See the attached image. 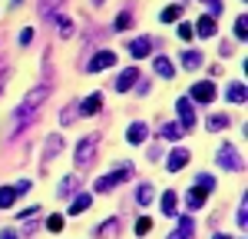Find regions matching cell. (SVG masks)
<instances>
[{
    "mask_svg": "<svg viewBox=\"0 0 248 239\" xmlns=\"http://www.w3.org/2000/svg\"><path fill=\"white\" fill-rule=\"evenodd\" d=\"M46 97H50V80L43 83V86H33L27 97H23V103H20L17 110H14V123H10V133H17V130H23L30 120L37 117V110L46 103Z\"/></svg>",
    "mask_w": 248,
    "mask_h": 239,
    "instance_id": "6da1fadb",
    "label": "cell"
},
{
    "mask_svg": "<svg viewBox=\"0 0 248 239\" xmlns=\"http://www.w3.org/2000/svg\"><path fill=\"white\" fill-rule=\"evenodd\" d=\"M129 176H133V163H119L113 173H106V176H99V179H96V186H93V189H96V193H109L113 186L126 183Z\"/></svg>",
    "mask_w": 248,
    "mask_h": 239,
    "instance_id": "7a4b0ae2",
    "label": "cell"
},
{
    "mask_svg": "<svg viewBox=\"0 0 248 239\" xmlns=\"http://www.w3.org/2000/svg\"><path fill=\"white\" fill-rule=\"evenodd\" d=\"M96 146H99V137H83V139H79L77 153H73V159H77V166H79V170H86V166L93 163Z\"/></svg>",
    "mask_w": 248,
    "mask_h": 239,
    "instance_id": "3957f363",
    "label": "cell"
},
{
    "mask_svg": "<svg viewBox=\"0 0 248 239\" xmlns=\"http://www.w3.org/2000/svg\"><path fill=\"white\" fill-rule=\"evenodd\" d=\"M215 159H218L222 170H229V173H242V156H238V150H235L232 143H225V146L215 153Z\"/></svg>",
    "mask_w": 248,
    "mask_h": 239,
    "instance_id": "277c9868",
    "label": "cell"
},
{
    "mask_svg": "<svg viewBox=\"0 0 248 239\" xmlns=\"http://www.w3.org/2000/svg\"><path fill=\"white\" fill-rule=\"evenodd\" d=\"M192 100H195V103H202V106L212 103V100H215V83H212V80L195 83V86H192Z\"/></svg>",
    "mask_w": 248,
    "mask_h": 239,
    "instance_id": "5b68a950",
    "label": "cell"
},
{
    "mask_svg": "<svg viewBox=\"0 0 248 239\" xmlns=\"http://www.w3.org/2000/svg\"><path fill=\"white\" fill-rule=\"evenodd\" d=\"M113 63H116L113 50H99V53H93V60H90V67H86V70H90V73H99V70H109Z\"/></svg>",
    "mask_w": 248,
    "mask_h": 239,
    "instance_id": "8992f818",
    "label": "cell"
},
{
    "mask_svg": "<svg viewBox=\"0 0 248 239\" xmlns=\"http://www.w3.org/2000/svg\"><path fill=\"white\" fill-rule=\"evenodd\" d=\"M175 110H179V117H182V130H192V126H195V110H192V100L189 97H179V100H175Z\"/></svg>",
    "mask_w": 248,
    "mask_h": 239,
    "instance_id": "52a82bcc",
    "label": "cell"
},
{
    "mask_svg": "<svg viewBox=\"0 0 248 239\" xmlns=\"http://www.w3.org/2000/svg\"><path fill=\"white\" fill-rule=\"evenodd\" d=\"M136 80H139V70H136V67H126V70L116 77V90H119V93H129L136 86Z\"/></svg>",
    "mask_w": 248,
    "mask_h": 239,
    "instance_id": "ba28073f",
    "label": "cell"
},
{
    "mask_svg": "<svg viewBox=\"0 0 248 239\" xmlns=\"http://www.w3.org/2000/svg\"><path fill=\"white\" fill-rule=\"evenodd\" d=\"M192 236H195V222H192V216H179V226H175L166 239H192Z\"/></svg>",
    "mask_w": 248,
    "mask_h": 239,
    "instance_id": "9c48e42d",
    "label": "cell"
},
{
    "mask_svg": "<svg viewBox=\"0 0 248 239\" xmlns=\"http://www.w3.org/2000/svg\"><path fill=\"white\" fill-rule=\"evenodd\" d=\"M186 163H189V150H186V146H175V150L169 153V159H166L169 173H179V170H182Z\"/></svg>",
    "mask_w": 248,
    "mask_h": 239,
    "instance_id": "30bf717a",
    "label": "cell"
},
{
    "mask_svg": "<svg viewBox=\"0 0 248 239\" xmlns=\"http://www.w3.org/2000/svg\"><path fill=\"white\" fill-rule=\"evenodd\" d=\"M155 47V40L153 37H139V40H133L129 43V53H133L136 60H142V57H149V50Z\"/></svg>",
    "mask_w": 248,
    "mask_h": 239,
    "instance_id": "8fae6325",
    "label": "cell"
},
{
    "mask_svg": "<svg viewBox=\"0 0 248 239\" xmlns=\"http://www.w3.org/2000/svg\"><path fill=\"white\" fill-rule=\"evenodd\" d=\"M99 110H103V97H99V93H90V97L79 103V113H83V117H93Z\"/></svg>",
    "mask_w": 248,
    "mask_h": 239,
    "instance_id": "7c38bea8",
    "label": "cell"
},
{
    "mask_svg": "<svg viewBox=\"0 0 248 239\" xmlns=\"http://www.w3.org/2000/svg\"><path fill=\"white\" fill-rule=\"evenodd\" d=\"M205 199H209V193H205V189L192 186L189 193H186V206H189V209H202V206H205Z\"/></svg>",
    "mask_w": 248,
    "mask_h": 239,
    "instance_id": "4fadbf2b",
    "label": "cell"
},
{
    "mask_svg": "<svg viewBox=\"0 0 248 239\" xmlns=\"http://www.w3.org/2000/svg\"><path fill=\"white\" fill-rule=\"evenodd\" d=\"M146 137H149V126H146L142 120H139V123H133V126H129V133H126V139H129L133 146H139Z\"/></svg>",
    "mask_w": 248,
    "mask_h": 239,
    "instance_id": "5bb4252c",
    "label": "cell"
},
{
    "mask_svg": "<svg viewBox=\"0 0 248 239\" xmlns=\"http://www.w3.org/2000/svg\"><path fill=\"white\" fill-rule=\"evenodd\" d=\"M192 34H199V37H215V17H199V23H195V30Z\"/></svg>",
    "mask_w": 248,
    "mask_h": 239,
    "instance_id": "9a60e30c",
    "label": "cell"
},
{
    "mask_svg": "<svg viewBox=\"0 0 248 239\" xmlns=\"http://www.w3.org/2000/svg\"><path fill=\"white\" fill-rule=\"evenodd\" d=\"M225 100H229V103H245V83H242V80L229 83V90H225Z\"/></svg>",
    "mask_w": 248,
    "mask_h": 239,
    "instance_id": "2e32d148",
    "label": "cell"
},
{
    "mask_svg": "<svg viewBox=\"0 0 248 239\" xmlns=\"http://www.w3.org/2000/svg\"><path fill=\"white\" fill-rule=\"evenodd\" d=\"M153 196H155V186H153V183H139V189H136V203H139V206H149Z\"/></svg>",
    "mask_w": 248,
    "mask_h": 239,
    "instance_id": "e0dca14e",
    "label": "cell"
},
{
    "mask_svg": "<svg viewBox=\"0 0 248 239\" xmlns=\"http://www.w3.org/2000/svg\"><path fill=\"white\" fill-rule=\"evenodd\" d=\"M90 203H93V199L86 196V193H77V196H73V203H70V216H79V213H86V209H90Z\"/></svg>",
    "mask_w": 248,
    "mask_h": 239,
    "instance_id": "ac0fdd59",
    "label": "cell"
},
{
    "mask_svg": "<svg viewBox=\"0 0 248 239\" xmlns=\"http://www.w3.org/2000/svg\"><path fill=\"white\" fill-rule=\"evenodd\" d=\"M116 229H119V219H106L99 229H93V236L96 239H109V236H116Z\"/></svg>",
    "mask_w": 248,
    "mask_h": 239,
    "instance_id": "d6986e66",
    "label": "cell"
},
{
    "mask_svg": "<svg viewBox=\"0 0 248 239\" xmlns=\"http://www.w3.org/2000/svg\"><path fill=\"white\" fill-rule=\"evenodd\" d=\"M182 67L186 70H199L202 67V50H186L182 53Z\"/></svg>",
    "mask_w": 248,
    "mask_h": 239,
    "instance_id": "ffe728a7",
    "label": "cell"
},
{
    "mask_svg": "<svg viewBox=\"0 0 248 239\" xmlns=\"http://www.w3.org/2000/svg\"><path fill=\"white\" fill-rule=\"evenodd\" d=\"M175 209H179V196H175V189L162 193V213H166V216H175Z\"/></svg>",
    "mask_w": 248,
    "mask_h": 239,
    "instance_id": "44dd1931",
    "label": "cell"
},
{
    "mask_svg": "<svg viewBox=\"0 0 248 239\" xmlns=\"http://www.w3.org/2000/svg\"><path fill=\"white\" fill-rule=\"evenodd\" d=\"M155 73H159V77H175V67H172V60L169 57H155Z\"/></svg>",
    "mask_w": 248,
    "mask_h": 239,
    "instance_id": "7402d4cb",
    "label": "cell"
},
{
    "mask_svg": "<svg viewBox=\"0 0 248 239\" xmlns=\"http://www.w3.org/2000/svg\"><path fill=\"white\" fill-rule=\"evenodd\" d=\"M229 123H232V120L225 117V113H215V117H209V120H205V130H212V133H218V130H225Z\"/></svg>",
    "mask_w": 248,
    "mask_h": 239,
    "instance_id": "603a6c76",
    "label": "cell"
},
{
    "mask_svg": "<svg viewBox=\"0 0 248 239\" xmlns=\"http://www.w3.org/2000/svg\"><path fill=\"white\" fill-rule=\"evenodd\" d=\"M40 14H43L46 20L60 17V0H40Z\"/></svg>",
    "mask_w": 248,
    "mask_h": 239,
    "instance_id": "cb8c5ba5",
    "label": "cell"
},
{
    "mask_svg": "<svg viewBox=\"0 0 248 239\" xmlns=\"http://www.w3.org/2000/svg\"><path fill=\"white\" fill-rule=\"evenodd\" d=\"M159 17H162V23H175V20L182 17V3H172V7H166Z\"/></svg>",
    "mask_w": 248,
    "mask_h": 239,
    "instance_id": "d4e9b609",
    "label": "cell"
},
{
    "mask_svg": "<svg viewBox=\"0 0 248 239\" xmlns=\"http://www.w3.org/2000/svg\"><path fill=\"white\" fill-rule=\"evenodd\" d=\"M14 199H17V189H14V186H3V189H0V209H10Z\"/></svg>",
    "mask_w": 248,
    "mask_h": 239,
    "instance_id": "484cf974",
    "label": "cell"
},
{
    "mask_svg": "<svg viewBox=\"0 0 248 239\" xmlns=\"http://www.w3.org/2000/svg\"><path fill=\"white\" fill-rule=\"evenodd\" d=\"M60 150H63V139H60L57 133H53V137H46V159H53Z\"/></svg>",
    "mask_w": 248,
    "mask_h": 239,
    "instance_id": "4316f807",
    "label": "cell"
},
{
    "mask_svg": "<svg viewBox=\"0 0 248 239\" xmlns=\"http://www.w3.org/2000/svg\"><path fill=\"white\" fill-rule=\"evenodd\" d=\"M195 186H199V189H205V193H212V189H215V176L199 173V176H195Z\"/></svg>",
    "mask_w": 248,
    "mask_h": 239,
    "instance_id": "83f0119b",
    "label": "cell"
},
{
    "mask_svg": "<svg viewBox=\"0 0 248 239\" xmlns=\"http://www.w3.org/2000/svg\"><path fill=\"white\" fill-rule=\"evenodd\" d=\"M245 34H248V17L238 14V20H235V40H245Z\"/></svg>",
    "mask_w": 248,
    "mask_h": 239,
    "instance_id": "f1b7e54d",
    "label": "cell"
},
{
    "mask_svg": "<svg viewBox=\"0 0 248 239\" xmlns=\"http://www.w3.org/2000/svg\"><path fill=\"white\" fill-rule=\"evenodd\" d=\"M77 186H79V179H77V176L63 179V183H60V196H70V193H77Z\"/></svg>",
    "mask_w": 248,
    "mask_h": 239,
    "instance_id": "f546056e",
    "label": "cell"
},
{
    "mask_svg": "<svg viewBox=\"0 0 248 239\" xmlns=\"http://www.w3.org/2000/svg\"><path fill=\"white\" fill-rule=\"evenodd\" d=\"M77 113H79V106H63V110H60V123H63V126H70Z\"/></svg>",
    "mask_w": 248,
    "mask_h": 239,
    "instance_id": "4dcf8cb0",
    "label": "cell"
},
{
    "mask_svg": "<svg viewBox=\"0 0 248 239\" xmlns=\"http://www.w3.org/2000/svg\"><path fill=\"white\" fill-rule=\"evenodd\" d=\"M162 137H166V139H179V137H182V126H175V123H166V126H162Z\"/></svg>",
    "mask_w": 248,
    "mask_h": 239,
    "instance_id": "1f68e13d",
    "label": "cell"
},
{
    "mask_svg": "<svg viewBox=\"0 0 248 239\" xmlns=\"http://www.w3.org/2000/svg\"><path fill=\"white\" fill-rule=\"evenodd\" d=\"M149 229H153V219H149V216H142L139 222H136V236H146Z\"/></svg>",
    "mask_w": 248,
    "mask_h": 239,
    "instance_id": "d6a6232c",
    "label": "cell"
},
{
    "mask_svg": "<svg viewBox=\"0 0 248 239\" xmlns=\"http://www.w3.org/2000/svg\"><path fill=\"white\" fill-rule=\"evenodd\" d=\"M46 229H50V233H60V229H63V216H60V213H53V216L46 219Z\"/></svg>",
    "mask_w": 248,
    "mask_h": 239,
    "instance_id": "836d02e7",
    "label": "cell"
},
{
    "mask_svg": "<svg viewBox=\"0 0 248 239\" xmlns=\"http://www.w3.org/2000/svg\"><path fill=\"white\" fill-rule=\"evenodd\" d=\"M133 27V14H119L116 17V30H129Z\"/></svg>",
    "mask_w": 248,
    "mask_h": 239,
    "instance_id": "e575fe53",
    "label": "cell"
},
{
    "mask_svg": "<svg viewBox=\"0 0 248 239\" xmlns=\"http://www.w3.org/2000/svg\"><path fill=\"white\" fill-rule=\"evenodd\" d=\"M60 34L63 37H73V20L70 17H60Z\"/></svg>",
    "mask_w": 248,
    "mask_h": 239,
    "instance_id": "d590c367",
    "label": "cell"
},
{
    "mask_svg": "<svg viewBox=\"0 0 248 239\" xmlns=\"http://www.w3.org/2000/svg\"><path fill=\"white\" fill-rule=\"evenodd\" d=\"M205 7H209V17H218L222 14V0H202Z\"/></svg>",
    "mask_w": 248,
    "mask_h": 239,
    "instance_id": "8d00e7d4",
    "label": "cell"
},
{
    "mask_svg": "<svg viewBox=\"0 0 248 239\" xmlns=\"http://www.w3.org/2000/svg\"><path fill=\"white\" fill-rule=\"evenodd\" d=\"M30 40H33V30L23 27V30H20V47H30Z\"/></svg>",
    "mask_w": 248,
    "mask_h": 239,
    "instance_id": "74e56055",
    "label": "cell"
},
{
    "mask_svg": "<svg viewBox=\"0 0 248 239\" xmlns=\"http://www.w3.org/2000/svg\"><path fill=\"white\" fill-rule=\"evenodd\" d=\"M245 213H248V203L242 199V203H238V216H235V219H238V226H242V229H245Z\"/></svg>",
    "mask_w": 248,
    "mask_h": 239,
    "instance_id": "f35d334b",
    "label": "cell"
},
{
    "mask_svg": "<svg viewBox=\"0 0 248 239\" xmlns=\"http://www.w3.org/2000/svg\"><path fill=\"white\" fill-rule=\"evenodd\" d=\"M179 37H182V40H192V27H189V23H179Z\"/></svg>",
    "mask_w": 248,
    "mask_h": 239,
    "instance_id": "ab89813d",
    "label": "cell"
},
{
    "mask_svg": "<svg viewBox=\"0 0 248 239\" xmlns=\"http://www.w3.org/2000/svg\"><path fill=\"white\" fill-rule=\"evenodd\" d=\"M136 83H139V93H153V83L149 80H136Z\"/></svg>",
    "mask_w": 248,
    "mask_h": 239,
    "instance_id": "60d3db41",
    "label": "cell"
},
{
    "mask_svg": "<svg viewBox=\"0 0 248 239\" xmlns=\"http://www.w3.org/2000/svg\"><path fill=\"white\" fill-rule=\"evenodd\" d=\"M14 189H17V196H23V193L30 189V183H27V179H20V183H17V186H14Z\"/></svg>",
    "mask_w": 248,
    "mask_h": 239,
    "instance_id": "b9f144b4",
    "label": "cell"
},
{
    "mask_svg": "<svg viewBox=\"0 0 248 239\" xmlns=\"http://www.w3.org/2000/svg\"><path fill=\"white\" fill-rule=\"evenodd\" d=\"M0 239H17V229H0Z\"/></svg>",
    "mask_w": 248,
    "mask_h": 239,
    "instance_id": "7bdbcfd3",
    "label": "cell"
},
{
    "mask_svg": "<svg viewBox=\"0 0 248 239\" xmlns=\"http://www.w3.org/2000/svg\"><path fill=\"white\" fill-rule=\"evenodd\" d=\"M3 80H7V63H0V93H3Z\"/></svg>",
    "mask_w": 248,
    "mask_h": 239,
    "instance_id": "ee69618b",
    "label": "cell"
},
{
    "mask_svg": "<svg viewBox=\"0 0 248 239\" xmlns=\"http://www.w3.org/2000/svg\"><path fill=\"white\" fill-rule=\"evenodd\" d=\"M93 3H96V7H99V3H106V0H93Z\"/></svg>",
    "mask_w": 248,
    "mask_h": 239,
    "instance_id": "f6af8a7d",
    "label": "cell"
},
{
    "mask_svg": "<svg viewBox=\"0 0 248 239\" xmlns=\"http://www.w3.org/2000/svg\"><path fill=\"white\" fill-rule=\"evenodd\" d=\"M215 239H229V236H222V233H218V236H215Z\"/></svg>",
    "mask_w": 248,
    "mask_h": 239,
    "instance_id": "bcb514c9",
    "label": "cell"
},
{
    "mask_svg": "<svg viewBox=\"0 0 248 239\" xmlns=\"http://www.w3.org/2000/svg\"><path fill=\"white\" fill-rule=\"evenodd\" d=\"M17 3H20V0H14V7H17Z\"/></svg>",
    "mask_w": 248,
    "mask_h": 239,
    "instance_id": "7dc6e473",
    "label": "cell"
}]
</instances>
